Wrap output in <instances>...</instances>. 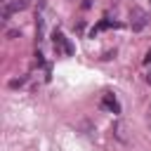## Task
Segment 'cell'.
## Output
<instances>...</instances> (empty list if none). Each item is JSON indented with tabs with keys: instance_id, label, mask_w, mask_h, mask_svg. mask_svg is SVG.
Instances as JSON below:
<instances>
[{
	"instance_id": "obj_3",
	"label": "cell",
	"mask_w": 151,
	"mask_h": 151,
	"mask_svg": "<svg viewBox=\"0 0 151 151\" xmlns=\"http://www.w3.org/2000/svg\"><path fill=\"white\" fill-rule=\"evenodd\" d=\"M54 50H59V52H64V54H73V47L68 45V40H66V35L64 33H54Z\"/></svg>"
},
{
	"instance_id": "obj_7",
	"label": "cell",
	"mask_w": 151,
	"mask_h": 151,
	"mask_svg": "<svg viewBox=\"0 0 151 151\" xmlns=\"http://www.w3.org/2000/svg\"><path fill=\"white\" fill-rule=\"evenodd\" d=\"M149 2H151V0H149Z\"/></svg>"
},
{
	"instance_id": "obj_6",
	"label": "cell",
	"mask_w": 151,
	"mask_h": 151,
	"mask_svg": "<svg viewBox=\"0 0 151 151\" xmlns=\"http://www.w3.org/2000/svg\"><path fill=\"white\" fill-rule=\"evenodd\" d=\"M146 78H149V83H151V73H149V76H146Z\"/></svg>"
},
{
	"instance_id": "obj_5",
	"label": "cell",
	"mask_w": 151,
	"mask_h": 151,
	"mask_svg": "<svg viewBox=\"0 0 151 151\" xmlns=\"http://www.w3.org/2000/svg\"><path fill=\"white\" fill-rule=\"evenodd\" d=\"M144 64H151V50L146 52V57H144Z\"/></svg>"
},
{
	"instance_id": "obj_1",
	"label": "cell",
	"mask_w": 151,
	"mask_h": 151,
	"mask_svg": "<svg viewBox=\"0 0 151 151\" xmlns=\"http://www.w3.org/2000/svg\"><path fill=\"white\" fill-rule=\"evenodd\" d=\"M130 24H132V31H142L146 26V14L139 9V7H132L130 12Z\"/></svg>"
},
{
	"instance_id": "obj_2",
	"label": "cell",
	"mask_w": 151,
	"mask_h": 151,
	"mask_svg": "<svg viewBox=\"0 0 151 151\" xmlns=\"http://www.w3.org/2000/svg\"><path fill=\"white\" fill-rule=\"evenodd\" d=\"M26 5H28V0H14V2H7V0H5V7H2V17H5V19H9L14 12L24 9Z\"/></svg>"
},
{
	"instance_id": "obj_4",
	"label": "cell",
	"mask_w": 151,
	"mask_h": 151,
	"mask_svg": "<svg viewBox=\"0 0 151 151\" xmlns=\"http://www.w3.org/2000/svg\"><path fill=\"white\" fill-rule=\"evenodd\" d=\"M101 109H106L111 113H120V104H118V99L113 94H104L101 97Z\"/></svg>"
}]
</instances>
